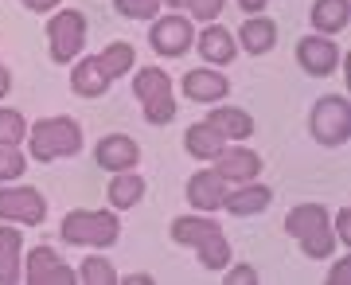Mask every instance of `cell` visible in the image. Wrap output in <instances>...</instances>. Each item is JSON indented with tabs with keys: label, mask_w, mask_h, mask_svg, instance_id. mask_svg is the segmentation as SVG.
I'll return each mask as SVG.
<instances>
[{
	"label": "cell",
	"mask_w": 351,
	"mask_h": 285,
	"mask_svg": "<svg viewBox=\"0 0 351 285\" xmlns=\"http://www.w3.org/2000/svg\"><path fill=\"white\" fill-rule=\"evenodd\" d=\"M172 238L184 242V247H195L207 270H226L230 266V242H226L223 227L211 223V219H199V215H180L172 219Z\"/></svg>",
	"instance_id": "cell-1"
},
{
	"label": "cell",
	"mask_w": 351,
	"mask_h": 285,
	"mask_svg": "<svg viewBox=\"0 0 351 285\" xmlns=\"http://www.w3.org/2000/svg\"><path fill=\"white\" fill-rule=\"evenodd\" d=\"M82 149V129L71 117H47L32 129V157L39 164L59 161V157H75Z\"/></svg>",
	"instance_id": "cell-2"
},
{
	"label": "cell",
	"mask_w": 351,
	"mask_h": 285,
	"mask_svg": "<svg viewBox=\"0 0 351 285\" xmlns=\"http://www.w3.org/2000/svg\"><path fill=\"white\" fill-rule=\"evenodd\" d=\"M121 235L117 215L110 211H71L63 219V238L78 247H113Z\"/></svg>",
	"instance_id": "cell-3"
},
{
	"label": "cell",
	"mask_w": 351,
	"mask_h": 285,
	"mask_svg": "<svg viewBox=\"0 0 351 285\" xmlns=\"http://www.w3.org/2000/svg\"><path fill=\"white\" fill-rule=\"evenodd\" d=\"M133 94L145 102V117L152 125H168L176 117V102H172V78L164 75L160 67H145L133 78Z\"/></svg>",
	"instance_id": "cell-4"
},
{
	"label": "cell",
	"mask_w": 351,
	"mask_h": 285,
	"mask_svg": "<svg viewBox=\"0 0 351 285\" xmlns=\"http://www.w3.org/2000/svg\"><path fill=\"white\" fill-rule=\"evenodd\" d=\"M351 133V106L339 94H328V98H320L313 106V137L320 141V145H328V149H336V145H343Z\"/></svg>",
	"instance_id": "cell-5"
},
{
	"label": "cell",
	"mask_w": 351,
	"mask_h": 285,
	"mask_svg": "<svg viewBox=\"0 0 351 285\" xmlns=\"http://www.w3.org/2000/svg\"><path fill=\"white\" fill-rule=\"evenodd\" d=\"M47 39H51V59L55 62H71L78 51L86 47V20H82V12L51 16Z\"/></svg>",
	"instance_id": "cell-6"
},
{
	"label": "cell",
	"mask_w": 351,
	"mask_h": 285,
	"mask_svg": "<svg viewBox=\"0 0 351 285\" xmlns=\"http://www.w3.org/2000/svg\"><path fill=\"white\" fill-rule=\"evenodd\" d=\"M47 203L36 187H0V219L8 223H43Z\"/></svg>",
	"instance_id": "cell-7"
},
{
	"label": "cell",
	"mask_w": 351,
	"mask_h": 285,
	"mask_svg": "<svg viewBox=\"0 0 351 285\" xmlns=\"http://www.w3.org/2000/svg\"><path fill=\"white\" fill-rule=\"evenodd\" d=\"M27 282L32 285H75L78 273L66 266L51 247H36L27 258Z\"/></svg>",
	"instance_id": "cell-8"
},
{
	"label": "cell",
	"mask_w": 351,
	"mask_h": 285,
	"mask_svg": "<svg viewBox=\"0 0 351 285\" xmlns=\"http://www.w3.org/2000/svg\"><path fill=\"white\" fill-rule=\"evenodd\" d=\"M297 62H301L308 75L324 78V75H332V71H336L339 47L328 36H304L301 43H297Z\"/></svg>",
	"instance_id": "cell-9"
},
{
	"label": "cell",
	"mask_w": 351,
	"mask_h": 285,
	"mask_svg": "<svg viewBox=\"0 0 351 285\" xmlns=\"http://www.w3.org/2000/svg\"><path fill=\"white\" fill-rule=\"evenodd\" d=\"M152 47L160 55H184L191 47V24L184 16H164L152 24Z\"/></svg>",
	"instance_id": "cell-10"
},
{
	"label": "cell",
	"mask_w": 351,
	"mask_h": 285,
	"mask_svg": "<svg viewBox=\"0 0 351 285\" xmlns=\"http://www.w3.org/2000/svg\"><path fill=\"white\" fill-rule=\"evenodd\" d=\"M141 149H137V141L125 133H110V137H101V145H98V164L101 168H110V172H129L133 164H137Z\"/></svg>",
	"instance_id": "cell-11"
},
{
	"label": "cell",
	"mask_w": 351,
	"mask_h": 285,
	"mask_svg": "<svg viewBox=\"0 0 351 285\" xmlns=\"http://www.w3.org/2000/svg\"><path fill=\"white\" fill-rule=\"evenodd\" d=\"M258 168H262V157H258L254 149H223L219 157H215V172L223 176V180H234V184L254 180Z\"/></svg>",
	"instance_id": "cell-12"
},
{
	"label": "cell",
	"mask_w": 351,
	"mask_h": 285,
	"mask_svg": "<svg viewBox=\"0 0 351 285\" xmlns=\"http://www.w3.org/2000/svg\"><path fill=\"white\" fill-rule=\"evenodd\" d=\"M188 199L195 203L199 211H215V207H223V199H226V180L215 168H203V172H195L188 180Z\"/></svg>",
	"instance_id": "cell-13"
},
{
	"label": "cell",
	"mask_w": 351,
	"mask_h": 285,
	"mask_svg": "<svg viewBox=\"0 0 351 285\" xmlns=\"http://www.w3.org/2000/svg\"><path fill=\"white\" fill-rule=\"evenodd\" d=\"M226 90H230L226 75H219L211 67H199V71H188L184 75V94L191 102H219V98H226Z\"/></svg>",
	"instance_id": "cell-14"
},
{
	"label": "cell",
	"mask_w": 351,
	"mask_h": 285,
	"mask_svg": "<svg viewBox=\"0 0 351 285\" xmlns=\"http://www.w3.org/2000/svg\"><path fill=\"white\" fill-rule=\"evenodd\" d=\"M110 82L113 78L106 75L101 59H82L75 67V75H71V87H75V94H82V98H98V94H106Z\"/></svg>",
	"instance_id": "cell-15"
},
{
	"label": "cell",
	"mask_w": 351,
	"mask_h": 285,
	"mask_svg": "<svg viewBox=\"0 0 351 285\" xmlns=\"http://www.w3.org/2000/svg\"><path fill=\"white\" fill-rule=\"evenodd\" d=\"M184 145H188L191 157H199V161H215V157L226 149V137L219 133V129H211L207 122H199V125H191L188 133H184Z\"/></svg>",
	"instance_id": "cell-16"
},
{
	"label": "cell",
	"mask_w": 351,
	"mask_h": 285,
	"mask_svg": "<svg viewBox=\"0 0 351 285\" xmlns=\"http://www.w3.org/2000/svg\"><path fill=\"white\" fill-rule=\"evenodd\" d=\"M207 125H211V129H219L226 141H246V137L254 133V117H250V113L230 110V106H219V110H211Z\"/></svg>",
	"instance_id": "cell-17"
},
{
	"label": "cell",
	"mask_w": 351,
	"mask_h": 285,
	"mask_svg": "<svg viewBox=\"0 0 351 285\" xmlns=\"http://www.w3.org/2000/svg\"><path fill=\"white\" fill-rule=\"evenodd\" d=\"M351 20V4L348 0H316L313 4V24L320 36H332V32H343Z\"/></svg>",
	"instance_id": "cell-18"
},
{
	"label": "cell",
	"mask_w": 351,
	"mask_h": 285,
	"mask_svg": "<svg viewBox=\"0 0 351 285\" xmlns=\"http://www.w3.org/2000/svg\"><path fill=\"white\" fill-rule=\"evenodd\" d=\"M269 187H262V184H250L246 180V187H239V192H226V199H223V207L226 211H234V215H254V211H265L269 207Z\"/></svg>",
	"instance_id": "cell-19"
},
{
	"label": "cell",
	"mask_w": 351,
	"mask_h": 285,
	"mask_svg": "<svg viewBox=\"0 0 351 285\" xmlns=\"http://www.w3.org/2000/svg\"><path fill=\"white\" fill-rule=\"evenodd\" d=\"M234 36L226 32V27L211 24V27H203V36H199V55L207 62H230L234 59Z\"/></svg>",
	"instance_id": "cell-20"
},
{
	"label": "cell",
	"mask_w": 351,
	"mask_h": 285,
	"mask_svg": "<svg viewBox=\"0 0 351 285\" xmlns=\"http://www.w3.org/2000/svg\"><path fill=\"white\" fill-rule=\"evenodd\" d=\"M20 282V231L0 227V285Z\"/></svg>",
	"instance_id": "cell-21"
},
{
	"label": "cell",
	"mask_w": 351,
	"mask_h": 285,
	"mask_svg": "<svg viewBox=\"0 0 351 285\" xmlns=\"http://www.w3.org/2000/svg\"><path fill=\"white\" fill-rule=\"evenodd\" d=\"M239 39H242V47H246V51H254V55H265V51L274 47L277 27H274V20H265V16H254V20H246V24H242Z\"/></svg>",
	"instance_id": "cell-22"
},
{
	"label": "cell",
	"mask_w": 351,
	"mask_h": 285,
	"mask_svg": "<svg viewBox=\"0 0 351 285\" xmlns=\"http://www.w3.org/2000/svg\"><path fill=\"white\" fill-rule=\"evenodd\" d=\"M141 196H145V180H141L137 172H117V176H113V184H110V203H113L117 211L137 207Z\"/></svg>",
	"instance_id": "cell-23"
},
{
	"label": "cell",
	"mask_w": 351,
	"mask_h": 285,
	"mask_svg": "<svg viewBox=\"0 0 351 285\" xmlns=\"http://www.w3.org/2000/svg\"><path fill=\"white\" fill-rule=\"evenodd\" d=\"M320 223H328V211L320 207V203H301V207H293L285 215V231L293 238H301L304 231H313V227H320Z\"/></svg>",
	"instance_id": "cell-24"
},
{
	"label": "cell",
	"mask_w": 351,
	"mask_h": 285,
	"mask_svg": "<svg viewBox=\"0 0 351 285\" xmlns=\"http://www.w3.org/2000/svg\"><path fill=\"white\" fill-rule=\"evenodd\" d=\"M101 67H106V75L117 78V75H129L133 71V59H137V51H133V43H110V47L98 55Z\"/></svg>",
	"instance_id": "cell-25"
},
{
	"label": "cell",
	"mask_w": 351,
	"mask_h": 285,
	"mask_svg": "<svg viewBox=\"0 0 351 285\" xmlns=\"http://www.w3.org/2000/svg\"><path fill=\"white\" fill-rule=\"evenodd\" d=\"M301 247H304L308 258H328L332 247H336V231H332V223H320V227H313V231H304Z\"/></svg>",
	"instance_id": "cell-26"
},
{
	"label": "cell",
	"mask_w": 351,
	"mask_h": 285,
	"mask_svg": "<svg viewBox=\"0 0 351 285\" xmlns=\"http://www.w3.org/2000/svg\"><path fill=\"white\" fill-rule=\"evenodd\" d=\"M78 277H82L86 285H113L117 282V273H113V266L106 258H86L82 270H78Z\"/></svg>",
	"instance_id": "cell-27"
},
{
	"label": "cell",
	"mask_w": 351,
	"mask_h": 285,
	"mask_svg": "<svg viewBox=\"0 0 351 285\" xmlns=\"http://www.w3.org/2000/svg\"><path fill=\"white\" fill-rule=\"evenodd\" d=\"M24 137H27L24 117L16 110H0V141H4V145H20Z\"/></svg>",
	"instance_id": "cell-28"
},
{
	"label": "cell",
	"mask_w": 351,
	"mask_h": 285,
	"mask_svg": "<svg viewBox=\"0 0 351 285\" xmlns=\"http://www.w3.org/2000/svg\"><path fill=\"white\" fill-rule=\"evenodd\" d=\"M113 4L129 20H152V16L160 12V0H113Z\"/></svg>",
	"instance_id": "cell-29"
},
{
	"label": "cell",
	"mask_w": 351,
	"mask_h": 285,
	"mask_svg": "<svg viewBox=\"0 0 351 285\" xmlns=\"http://www.w3.org/2000/svg\"><path fill=\"white\" fill-rule=\"evenodd\" d=\"M20 172H24V152L0 141V180H16Z\"/></svg>",
	"instance_id": "cell-30"
},
{
	"label": "cell",
	"mask_w": 351,
	"mask_h": 285,
	"mask_svg": "<svg viewBox=\"0 0 351 285\" xmlns=\"http://www.w3.org/2000/svg\"><path fill=\"white\" fill-rule=\"evenodd\" d=\"M223 4H226V0H188L184 8H191L195 20H215V16L223 12Z\"/></svg>",
	"instance_id": "cell-31"
},
{
	"label": "cell",
	"mask_w": 351,
	"mask_h": 285,
	"mask_svg": "<svg viewBox=\"0 0 351 285\" xmlns=\"http://www.w3.org/2000/svg\"><path fill=\"white\" fill-rule=\"evenodd\" d=\"M226 282L230 285H254L258 282V273H254L250 266H234V270H226Z\"/></svg>",
	"instance_id": "cell-32"
},
{
	"label": "cell",
	"mask_w": 351,
	"mask_h": 285,
	"mask_svg": "<svg viewBox=\"0 0 351 285\" xmlns=\"http://www.w3.org/2000/svg\"><path fill=\"white\" fill-rule=\"evenodd\" d=\"M336 238L351 247V211H348V207H343V211L336 215Z\"/></svg>",
	"instance_id": "cell-33"
},
{
	"label": "cell",
	"mask_w": 351,
	"mask_h": 285,
	"mask_svg": "<svg viewBox=\"0 0 351 285\" xmlns=\"http://www.w3.org/2000/svg\"><path fill=\"white\" fill-rule=\"evenodd\" d=\"M351 277V258L348 262H339L336 270H332V285H339V282H348Z\"/></svg>",
	"instance_id": "cell-34"
},
{
	"label": "cell",
	"mask_w": 351,
	"mask_h": 285,
	"mask_svg": "<svg viewBox=\"0 0 351 285\" xmlns=\"http://www.w3.org/2000/svg\"><path fill=\"white\" fill-rule=\"evenodd\" d=\"M32 12H51V8H59V0H24Z\"/></svg>",
	"instance_id": "cell-35"
},
{
	"label": "cell",
	"mask_w": 351,
	"mask_h": 285,
	"mask_svg": "<svg viewBox=\"0 0 351 285\" xmlns=\"http://www.w3.org/2000/svg\"><path fill=\"white\" fill-rule=\"evenodd\" d=\"M242 8H246V12H262L265 8V0H239Z\"/></svg>",
	"instance_id": "cell-36"
},
{
	"label": "cell",
	"mask_w": 351,
	"mask_h": 285,
	"mask_svg": "<svg viewBox=\"0 0 351 285\" xmlns=\"http://www.w3.org/2000/svg\"><path fill=\"white\" fill-rule=\"evenodd\" d=\"M8 87H12V78H8V71H4V67H0V98L8 94Z\"/></svg>",
	"instance_id": "cell-37"
},
{
	"label": "cell",
	"mask_w": 351,
	"mask_h": 285,
	"mask_svg": "<svg viewBox=\"0 0 351 285\" xmlns=\"http://www.w3.org/2000/svg\"><path fill=\"white\" fill-rule=\"evenodd\" d=\"M125 282H129V285H149V277H145V273H129Z\"/></svg>",
	"instance_id": "cell-38"
},
{
	"label": "cell",
	"mask_w": 351,
	"mask_h": 285,
	"mask_svg": "<svg viewBox=\"0 0 351 285\" xmlns=\"http://www.w3.org/2000/svg\"><path fill=\"white\" fill-rule=\"evenodd\" d=\"M164 4H168V8H184V4H188V0H164Z\"/></svg>",
	"instance_id": "cell-39"
}]
</instances>
